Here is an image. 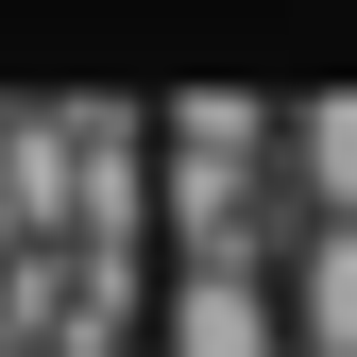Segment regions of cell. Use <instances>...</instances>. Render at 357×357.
I'll return each instance as SVG.
<instances>
[{
    "mask_svg": "<svg viewBox=\"0 0 357 357\" xmlns=\"http://www.w3.org/2000/svg\"><path fill=\"white\" fill-rule=\"evenodd\" d=\"M137 204L170 221V255H273V102L204 85V102L137 119Z\"/></svg>",
    "mask_w": 357,
    "mask_h": 357,
    "instance_id": "1",
    "label": "cell"
},
{
    "mask_svg": "<svg viewBox=\"0 0 357 357\" xmlns=\"http://www.w3.org/2000/svg\"><path fill=\"white\" fill-rule=\"evenodd\" d=\"M153 357H289L273 255H170L153 273Z\"/></svg>",
    "mask_w": 357,
    "mask_h": 357,
    "instance_id": "2",
    "label": "cell"
},
{
    "mask_svg": "<svg viewBox=\"0 0 357 357\" xmlns=\"http://www.w3.org/2000/svg\"><path fill=\"white\" fill-rule=\"evenodd\" d=\"M273 324H289V357H357V238H324V221H306L289 273H273Z\"/></svg>",
    "mask_w": 357,
    "mask_h": 357,
    "instance_id": "4",
    "label": "cell"
},
{
    "mask_svg": "<svg viewBox=\"0 0 357 357\" xmlns=\"http://www.w3.org/2000/svg\"><path fill=\"white\" fill-rule=\"evenodd\" d=\"M273 188L324 221V238H357V85H324V102H273Z\"/></svg>",
    "mask_w": 357,
    "mask_h": 357,
    "instance_id": "3",
    "label": "cell"
}]
</instances>
